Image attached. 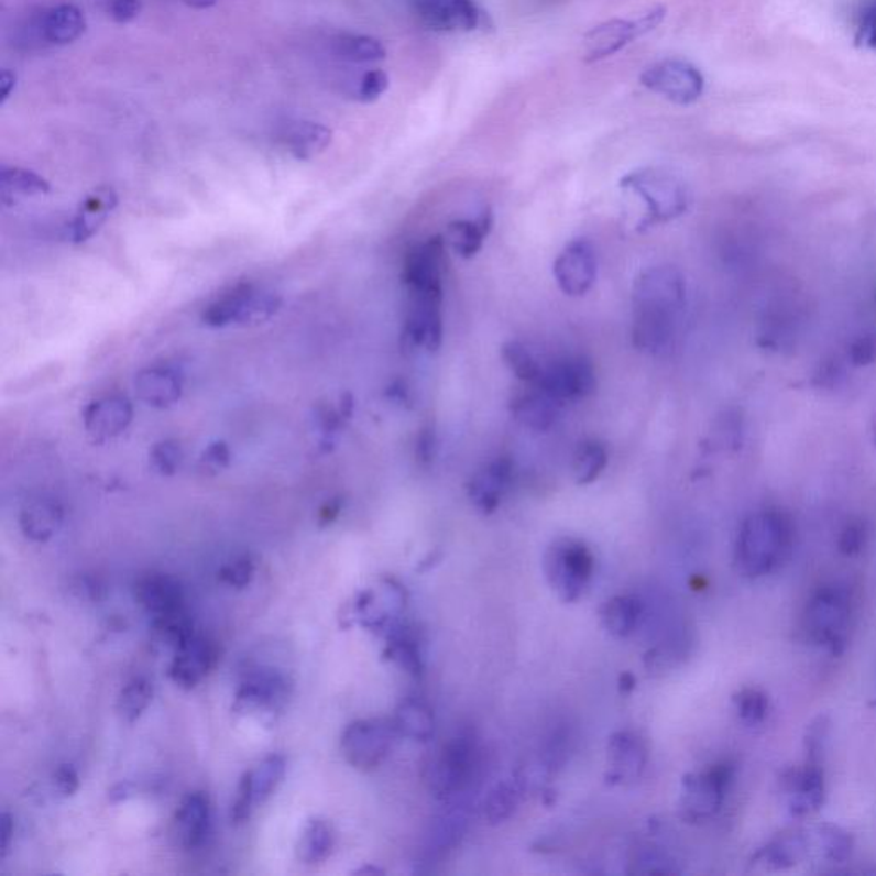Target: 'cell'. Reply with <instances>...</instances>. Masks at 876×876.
<instances>
[{"label":"cell","mask_w":876,"mask_h":876,"mask_svg":"<svg viewBox=\"0 0 876 876\" xmlns=\"http://www.w3.org/2000/svg\"><path fill=\"white\" fill-rule=\"evenodd\" d=\"M252 774V789H254L255 803H264L276 792L286 774V760L283 755L265 757Z\"/></svg>","instance_id":"cell-42"},{"label":"cell","mask_w":876,"mask_h":876,"mask_svg":"<svg viewBox=\"0 0 876 876\" xmlns=\"http://www.w3.org/2000/svg\"><path fill=\"white\" fill-rule=\"evenodd\" d=\"M610 754V773L607 782L628 785L640 779L647 764V749L643 740L631 731L613 734L607 743Z\"/></svg>","instance_id":"cell-21"},{"label":"cell","mask_w":876,"mask_h":876,"mask_svg":"<svg viewBox=\"0 0 876 876\" xmlns=\"http://www.w3.org/2000/svg\"><path fill=\"white\" fill-rule=\"evenodd\" d=\"M435 449H437V440H435L434 430L427 428V430H424V434L419 435L418 444H416L418 458L425 462L431 461V458L435 456Z\"/></svg>","instance_id":"cell-57"},{"label":"cell","mask_w":876,"mask_h":876,"mask_svg":"<svg viewBox=\"0 0 876 876\" xmlns=\"http://www.w3.org/2000/svg\"><path fill=\"white\" fill-rule=\"evenodd\" d=\"M254 560L249 555H240L219 570V581L233 589H245L254 579Z\"/></svg>","instance_id":"cell-46"},{"label":"cell","mask_w":876,"mask_h":876,"mask_svg":"<svg viewBox=\"0 0 876 876\" xmlns=\"http://www.w3.org/2000/svg\"><path fill=\"white\" fill-rule=\"evenodd\" d=\"M730 777L731 769L726 765H715L705 773L685 777L680 800L681 817L688 822H702L715 815L723 804Z\"/></svg>","instance_id":"cell-14"},{"label":"cell","mask_w":876,"mask_h":876,"mask_svg":"<svg viewBox=\"0 0 876 876\" xmlns=\"http://www.w3.org/2000/svg\"><path fill=\"white\" fill-rule=\"evenodd\" d=\"M54 786L58 795L64 796V798L76 795L77 789H79V776H77L73 765H58L57 770L54 773Z\"/></svg>","instance_id":"cell-54"},{"label":"cell","mask_w":876,"mask_h":876,"mask_svg":"<svg viewBox=\"0 0 876 876\" xmlns=\"http://www.w3.org/2000/svg\"><path fill=\"white\" fill-rule=\"evenodd\" d=\"M154 638L163 646L172 647L177 650L185 640H189L194 632V622L184 610L166 613V615L154 616L153 622Z\"/></svg>","instance_id":"cell-40"},{"label":"cell","mask_w":876,"mask_h":876,"mask_svg":"<svg viewBox=\"0 0 876 876\" xmlns=\"http://www.w3.org/2000/svg\"><path fill=\"white\" fill-rule=\"evenodd\" d=\"M331 129L319 122H300L289 129L286 146L296 160L308 162L331 146Z\"/></svg>","instance_id":"cell-35"},{"label":"cell","mask_w":876,"mask_h":876,"mask_svg":"<svg viewBox=\"0 0 876 876\" xmlns=\"http://www.w3.org/2000/svg\"><path fill=\"white\" fill-rule=\"evenodd\" d=\"M396 734L393 721L360 719L342 733V755L354 769L370 773L391 754Z\"/></svg>","instance_id":"cell-8"},{"label":"cell","mask_w":876,"mask_h":876,"mask_svg":"<svg viewBox=\"0 0 876 876\" xmlns=\"http://www.w3.org/2000/svg\"><path fill=\"white\" fill-rule=\"evenodd\" d=\"M153 683L146 678H134L120 690L117 711L125 723H135L150 708L153 700Z\"/></svg>","instance_id":"cell-39"},{"label":"cell","mask_w":876,"mask_h":876,"mask_svg":"<svg viewBox=\"0 0 876 876\" xmlns=\"http://www.w3.org/2000/svg\"><path fill=\"white\" fill-rule=\"evenodd\" d=\"M396 731L415 742H428L434 736V712L418 699H404L393 719Z\"/></svg>","instance_id":"cell-33"},{"label":"cell","mask_w":876,"mask_h":876,"mask_svg":"<svg viewBox=\"0 0 876 876\" xmlns=\"http://www.w3.org/2000/svg\"><path fill=\"white\" fill-rule=\"evenodd\" d=\"M795 782H792V795H795V811L813 810L819 807L822 801V776L817 769H807L803 773L796 774Z\"/></svg>","instance_id":"cell-44"},{"label":"cell","mask_w":876,"mask_h":876,"mask_svg":"<svg viewBox=\"0 0 876 876\" xmlns=\"http://www.w3.org/2000/svg\"><path fill=\"white\" fill-rule=\"evenodd\" d=\"M851 622V596L846 588L825 585L813 594L804 612V631L819 646L839 650L846 643Z\"/></svg>","instance_id":"cell-6"},{"label":"cell","mask_w":876,"mask_h":876,"mask_svg":"<svg viewBox=\"0 0 876 876\" xmlns=\"http://www.w3.org/2000/svg\"><path fill=\"white\" fill-rule=\"evenodd\" d=\"M876 360V336L865 335L854 339L850 347V362L854 366H868Z\"/></svg>","instance_id":"cell-51"},{"label":"cell","mask_w":876,"mask_h":876,"mask_svg":"<svg viewBox=\"0 0 876 876\" xmlns=\"http://www.w3.org/2000/svg\"><path fill=\"white\" fill-rule=\"evenodd\" d=\"M211 823V804L205 792L196 791L185 796L175 811L172 835L182 850H196L208 835Z\"/></svg>","instance_id":"cell-22"},{"label":"cell","mask_w":876,"mask_h":876,"mask_svg":"<svg viewBox=\"0 0 876 876\" xmlns=\"http://www.w3.org/2000/svg\"><path fill=\"white\" fill-rule=\"evenodd\" d=\"M141 0H108L107 11L117 23H131L141 12Z\"/></svg>","instance_id":"cell-53"},{"label":"cell","mask_w":876,"mask_h":876,"mask_svg":"<svg viewBox=\"0 0 876 876\" xmlns=\"http://www.w3.org/2000/svg\"><path fill=\"white\" fill-rule=\"evenodd\" d=\"M388 643L385 649V656L391 661L396 663L404 671L412 672V675H419L424 665H421V654H419L418 646H416L415 638L399 628V625L391 628L387 632Z\"/></svg>","instance_id":"cell-43"},{"label":"cell","mask_w":876,"mask_h":876,"mask_svg":"<svg viewBox=\"0 0 876 876\" xmlns=\"http://www.w3.org/2000/svg\"><path fill=\"white\" fill-rule=\"evenodd\" d=\"M135 393L139 399L153 408H168L182 396V379L175 370L154 366L139 373L135 377Z\"/></svg>","instance_id":"cell-27"},{"label":"cell","mask_w":876,"mask_h":876,"mask_svg":"<svg viewBox=\"0 0 876 876\" xmlns=\"http://www.w3.org/2000/svg\"><path fill=\"white\" fill-rule=\"evenodd\" d=\"M791 527L779 511H764L749 515L740 527L734 561L746 577L769 573L788 550Z\"/></svg>","instance_id":"cell-2"},{"label":"cell","mask_w":876,"mask_h":876,"mask_svg":"<svg viewBox=\"0 0 876 876\" xmlns=\"http://www.w3.org/2000/svg\"><path fill=\"white\" fill-rule=\"evenodd\" d=\"M863 541H865V527L862 524H850L842 533L841 550L847 555L856 554L862 550Z\"/></svg>","instance_id":"cell-55"},{"label":"cell","mask_w":876,"mask_h":876,"mask_svg":"<svg viewBox=\"0 0 876 876\" xmlns=\"http://www.w3.org/2000/svg\"><path fill=\"white\" fill-rule=\"evenodd\" d=\"M514 478L515 466L511 458H495L484 462L468 481L471 504L481 514H493L512 489Z\"/></svg>","instance_id":"cell-19"},{"label":"cell","mask_w":876,"mask_h":876,"mask_svg":"<svg viewBox=\"0 0 876 876\" xmlns=\"http://www.w3.org/2000/svg\"><path fill=\"white\" fill-rule=\"evenodd\" d=\"M135 600L153 616L184 610L180 582L166 573H147L135 582Z\"/></svg>","instance_id":"cell-24"},{"label":"cell","mask_w":876,"mask_h":876,"mask_svg":"<svg viewBox=\"0 0 876 876\" xmlns=\"http://www.w3.org/2000/svg\"><path fill=\"white\" fill-rule=\"evenodd\" d=\"M477 742L468 731H461L435 752L425 767L428 788L440 800H450L471 785L477 769Z\"/></svg>","instance_id":"cell-5"},{"label":"cell","mask_w":876,"mask_h":876,"mask_svg":"<svg viewBox=\"0 0 876 876\" xmlns=\"http://www.w3.org/2000/svg\"><path fill=\"white\" fill-rule=\"evenodd\" d=\"M535 387L550 394L561 404L585 399L596 393V369L584 354H566L543 365L541 377Z\"/></svg>","instance_id":"cell-10"},{"label":"cell","mask_w":876,"mask_h":876,"mask_svg":"<svg viewBox=\"0 0 876 876\" xmlns=\"http://www.w3.org/2000/svg\"><path fill=\"white\" fill-rule=\"evenodd\" d=\"M335 847V831L331 823L322 819L308 820L296 844V856L304 865L316 866L331 856Z\"/></svg>","instance_id":"cell-34"},{"label":"cell","mask_w":876,"mask_h":876,"mask_svg":"<svg viewBox=\"0 0 876 876\" xmlns=\"http://www.w3.org/2000/svg\"><path fill=\"white\" fill-rule=\"evenodd\" d=\"M607 466V450L600 440L588 438L573 452V477L577 484H591L603 474Z\"/></svg>","instance_id":"cell-37"},{"label":"cell","mask_w":876,"mask_h":876,"mask_svg":"<svg viewBox=\"0 0 876 876\" xmlns=\"http://www.w3.org/2000/svg\"><path fill=\"white\" fill-rule=\"evenodd\" d=\"M856 45L876 51V0H868L857 15Z\"/></svg>","instance_id":"cell-49"},{"label":"cell","mask_w":876,"mask_h":876,"mask_svg":"<svg viewBox=\"0 0 876 876\" xmlns=\"http://www.w3.org/2000/svg\"><path fill=\"white\" fill-rule=\"evenodd\" d=\"M339 512H341V502H339V500H331V502H327V504L324 505L319 512L320 526H329V524L335 523Z\"/></svg>","instance_id":"cell-60"},{"label":"cell","mask_w":876,"mask_h":876,"mask_svg":"<svg viewBox=\"0 0 876 876\" xmlns=\"http://www.w3.org/2000/svg\"><path fill=\"white\" fill-rule=\"evenodd\" d=\"M558 288L569 296H582L598 277L596 249L588 239H577L561 250L554 264Z\"/></svg>","instance_id":"cell-17"},{"label":"cell","mask_w":876,"mask_h":876,"mask_svg":"<svg viewBox=\"0 0 876 876\" xmlns=\"http://www.w3.org/2000/svg\"><path fill=\"white\" fill-rule=\"evenodd\" d=\"M117 202H119V197L112 187H98L88 194L67 228L69 239L76 243L91 239L92 234L97 233L101 225L107 221L108 216L112 215Z\"/></svg>","instance_id":"cell-25"},{"label":"cell","mask_w":876,"mask_h":876,"mask_svg":"<svg viewBox=\"0 0 876 876\" xmlns=\"http://www.w3.org/2000/svg\"><path fill=\"white\" fill-rule=\"evenodd\" d=\"M841 366L837 362L823 363L820 366V372L817 373V379L820 381V387H834L841 379Z\"/></svg>","instance_id":"cell-58"},{"label":"cell","mask_w":876,"mask_h":876,"mask_svg":"<svg viewBox=\"0 0 876 876\" xmlns=\"http://www.w3.org/2000/svg\"><path fill=\"white\" fill-rule=\"evenodd\" d=\"M632 307L634 347L647 354H665L677 341L687 307V280L672 265H653L635 280Z\"/></svg>","instance_id":"cell-1"},{"label":"cell","mask_w":876,"mask_h":876,"mask_svg":"<svg viewBox=\"0 0 876 876\" xmlns=\"http://www.w3.org/2000/svg\"><path fill=\"white\" fill-rule=\"evenodd\" d=\"M502 358L515 377L524 384L535 385L541 377L543 363L521 341H508L502 347Z\"/></svg>","instance_id":"cell-41"},{"label":"cell","mask_w":876,"mask_h":876,"mask_svg":"<svg viewBox=\"0 0 876 876\" xmlns=\"http://www.w3.org/2000/svg\"><path fill=\"white\" fill-rule=\"evenodd\" d=\"M86 31L85 12L74 4H58L43 15L42 33L46 42L69 45L81 39Z\"/></svg>","instance_id":"cell-30"},{"label":"cell","mask_w":876,"mask_h":876,"mask_svg":"<svg viewBox=\"0 0 876 876\" xmlns=\"http://www.w3.org/2000/svg\"><path fill=\"white\" fill-rule=\"evenodd\" d=\"M521 796H523V785L519 779L502 780L484 800V819L493 825L511 819L519 807Z\"/></svg>","instance_id":"cell-36"},{"label":"cell","mask_w":876,"mask_h":876,"mask_svg":"<svg viewBox=\"0 0 876 876\" xmlns=\"http://www.w3.org/2000/svg\"><path fill=\"white\" fill-rule=\"evenodd\" d=\"M561 406L563 404L560 401L535 385H529V388L508 401L512 418L533 431L551 430L560 419Z\"/></svg>","instance_id":"cell-23"},{"label":"cell","mask_w":876,"mask_h":876,"mask_svg":"<svg viewBox=\"0 0 876 876\" xmlns=\"http://www.w3.org/2000/svg\"><path fill=\"white\" fill-rule=\"evenodd\" d=\"M254 789H252V774L245 773L240 779L237 796H234L233 804H231L230 820L233 825H242L252 815V810L255 807Z\"/></svg>","instance_id":"cell-47"},{"label":"cell","mask_w":876,"mask_h":876,"mask_svg":"<svg viewBox=\"0 0 876 876\" xmlns=\"http://www.w3.org/2000/svg\"><path fill=\"white\" fill-rule=\"evenodd\" d=\"M623 189L632 190L644 200L647 208L643 228L657 227L680 218L690 208L687 184L668 169L647 166L625 175L620 182Z\"/></svg>","instance_id":"cell-3"},{"label":"cell","mask_w":876,"mask_h":876,"mask_svg":"<svg viewBox=\"0 0 876 876\" xmlns=\"http://www.w3.org/2000/svg\"><path fill=\"white\" fill-rule=\"evenodd\" d=\"M596 560L581 539L558 538L548 546L543 561L546 581L563 603L584 596L594 577Z\"/></svg>","instance_id":"cell-4"},{"label":"cell","mask_w":876,"mask_h":876,"mask_svg":"<svg viewBox=\"0 0 876 876\" xmlns=\"http://www.w3.org/2000/svg\"><path fill=\"white\" fill-rule=\"evenodd\" d=\"M51 184L42 175L18 166H4L0 172V194L4 205H15L28 197L45 196Z\"/></svg>","instance_id":"cell-32"},{"label":"cell","mask_w":876,"mask_h":876,"mask_svg":"<svg viewBox=\"0 0 876 876\" xmlns=\"http://www.w3.org/2000/svg\"><path fill=\"white\" fill-rule=\"evenodd\" d=\"M419 23L440 33L473 31L483 21V11L474 0H413Z\"/></svg>","instance_id":"cell-18"},{"label":"cell","mask_w":876,"mask_h":876,"mask_svg":"<svg viewBox=\"0 0 876 876\" xmlns=\"http://www.w3.org/2000/svg\"><path fill=\"white\" fill-rule=\"evenodd\" d=\"M404 339L413 348L437 351L444 338V292L408 293Z\"/></svg>","instance_id":"cell-13"},{"label":"cell","mask_w":876,"mask_h":876,"mask_svg":"<svg viewBox=\"0 0 876 876\" xmlns=\"http://www.w3.org/2000/svg\"><path fill=\"white\" fill-rule=\"evenodd\" d=\"M640 83L672 103L688 107L700 100L705 89V79L693 64L678 58L656 62L640 74Z\"/></svg>","instance_id":"cell-11"},{"label":"cell","mask_w":876,"mask_h":876,"mask_svg":"<svg viewBox=\"0 0 876 876\" xmlns=\"http://www.w3.org/2000/svg\"><path fill=\"white\" fill-rule=\"evenodd\" d=\"M64 521L61 504L52 499L31 500L20 515L23 535L31 541L45 543L54 538Z\"/></svg>","instance_id":"cell-29"},{"label":"cell","mask_w":876,"mask_h":876,"mask_svg":"<svg viewBox=\"0 0 876 876\" xmlns=\"http://www.w3.org/2000/svg\"><path fill=\"white\" fill-rule=\"evenodd\" d=\"M335 54L341 61L353 64H372L387 57V51L381 40L366 35H342L335 40Z\"/></svg>","instance_id":"cell-38"},{"label":"cell","mask_w":876,"mask_h":876,"mask_svg":"<svg viewBox=\"0 0 876 876\" xmlns=\"http://www.w3.org/2000/svg\"><path fill=\"white\" fill-rule=\"evenodd\" d=\"M643 615V603L634 596H615L601 607L604 631L616 638H627L634 634Z\"/></svg>","instance_id":"cell-31"},{"label":"cell","mask_w":876,"mask_h":876,"mask_svg":"<svg viewBox=\"0 0 876 876\" xmlns=\"http://www.w3.org/2000/svg\"><path fill=\"white\" fill-rule=\"evenodd\" d=\"M15 83H18V77L12 70L4 69L0 73V105H4L9 100L15 89Z\"/></svg>","instance_id":"cell-59"},{"label":"cell","mask_w":876,"mask_h":876,"mask_svg":"<svg viewBox=\"0 0 876 876\" xmlns=\"http://www.w3.org/2000/svg\"><path fill=\"white\" fill-rule=\"evenodd\" d=\"M406 607V591L393 579H384L377 588L365 589L354 601L353 615L363 627L370 631H385L396 627V620Z\"/></svg>","instance_id":"cell-15"},{"label":"cell","mask_w":876,"mask_h":876,"mask_svg":"<svg viewBox=\"0 0 876 876\" xmlns=\"http://www.w3.org/2000/svg\"><path fill=\"white\" fill-rule=\"evenodd\" d=\"M388 85H391V81H388V76L385 70H366V73H363L360 79H358L354 97H357L358 101H362V103H372V101H377L379 98L387 91Z\"/></svg>","instance_id":"cell-48"},{"label":"cell","mask_w":876,"mask_h":876,"mask_svg":"<svg viewBox=\"0 0 876 876\" xmlns=\"http://www.w3.org/2000/svg\"><path fill=\"white\" fill-rule=\"evenodd\" d=\"M85 427L97 438L122 434L132 421V404L128 397L107 396L92 401L85 409Z\"/></svg>","instance_id":"cell-26"},{"label":"cell","mask_w":876,"mask_h":876,"mask_svg":"<svg viewBox=\"0 0 876 876\" xmlns=\"http://www.w3.org/2000/svg\"><path fill=\"white\" fill-rule=\"evenodd\" d=\"M12 837H14V819L6 811L0 817V859H6L8 856Z\"/></svg>","instance_id":"cell-56"},{"label":"cell","mask_w":876,"mask_h":876,"mask_svg":"<svg viewBox=\"0 0 876 876\" xmlns=\"http://www.w3.org/2000/svg\"><path fill=\"white\" fill-rule=\"evenodd\" d=\"M358 875H362V873H382L381 869H373V868H363L358 869Z\"/></svg>","instance_id":"cell-62"},{"label":"cell","mask_w":876,"mask_h":876,"mask_svg":"<svg viewBox=\"0 0 876 876\" xmlns=\"http://www.w3.org/2000/svg\"><path fill=\"white\" fill-rule=\"evenodd\" d=\"M182 459H184V452H182L180 444L174 442V440H163L151 450V466L156 473L163 474V477H172L177 473Z\"/></svg>","instance_id":"cell-45"},{"label":"cell","mask_w":876,"mask_h":876,"mask_svg":"<svg viewBox=\"0 0 876 876\" xmlns=\"http://www.w3.org/2000/svg\"><path fill=\"white\" fill-rule=\"evenodd\" d=\"M280 305L276 293L259 292L249 283H240L206 308L202 322L209 327L261 324L271 319Z\"/></svg>","instance_id":"cell-7"},{"label":"cell","mask_w":876,"mask_h":876,"mask_svg":"<svg viewBox=\"0 0 876 876\" xmlns=\"http://www.w3.org/2000/svg\"><path fill=\"white\" fill-rule=\"evenodd\" d=\"M447 243L444 237H431L409 250L404 261L403 281L408 293L444 292Z\"/></svg>","instance_id":"cell-16"},{"label":"cell","mask_w":876,"mask_h":876,"mask_svg":"<svg viewBox=\"0 0 876 876\" xmlns=\"http://www.w3.org/2000/svg\"><path fill=\"white\" fill-rule=\"evenodd\" d=\"M736 708H738L740 715L746 723H760L762 719L767 714V700L757 690H746V692L740 693L738 699H736Z\"/></svg>","instance_id":"cell-50"},{"label":"cell","mask_w":876,"mask_h":876,"mask_svg":"<svg viewBox=\"0 0 876 876\" xmlns=\"http://www.w3.org/2000/svg\"><path fill=\"white\" fill-rule=\"evenodd\" d=\"M289 699V681L276 669L249 672L234 696L233 711L254 718H276Z\"/></svg>","instance_id":"cell-12"},{"label":"cell","mask_w":876,"mask_h":876,"mask_svg":"<svg viewBox=\"0 0 876 876\" xmlns=\"http://www.w3.org/2000/svg\"><path fill=\"white\" fill-rule=\"evenodd\" d=\"M230 458L231 453L227 444L215 442L200 456V466H202V469L208 471V473H219V471H223V469L230 464Z\"/></svg>","instance_id":"cell-52"},{"label":"cell","mask_w":876,"mask_h":876,"mask_svg":"<svg viewBox=\"0 0 876 876\" xmlns=\"http://www.w3.org/2000/svg\"><path fill=\"white\" fill-rule=\"evenodd\" d=\"M665 6L656 8L640 15L638 20H610L598 26L591 28L585 33V55L584 61L600 62L604 58L618 54L625 46L631 45L635 40L643 39L644 35L656 30L665 21Z\"/></svg>","instance_id":"cell-9"},{"label":"cell","mask_w":876,"mask_h":876,"mask_svg":"<svg viewBox=\"0 0 876 876\" xmlns=\"http://www.w3.org/2000/svg\"><path fill=\"white\" fill-rule=\"evenodd\" d=\"M492 228V211L483 209L477 218L456 219L449 223L444 239L453 254H458L462 259H471L480 252Z\"/></svg>","instance_id":"cell-28"},{"label":"cell","mask_w":876,"mask_h":876,"mask_svg":"<svg viewBox=\"0 0 876 876\" xmlns=\"http://www.w3.org/2000/svg\"><path fill=\"white\" fill-rule=\"evenodd\" d=\"M216 661L215 646L208 638L194 634L185 640L169 663L168 677L177 687L193 690L208 677Z\"/></svg>","instance_id":"cell-20"},{"label":"cell","mask_w":876,"mask_h":876,"mask_svg":"<svg viewBox=\"0 0 876 876\" xmlns=\"http://www.w3.org/2000/svg\"><path fill=\"white\" fill-rule=\"evenodd\" d=\"M185 4L194 9H209L218 2V0H184Z\"/></svg>","instance_id":"cell-61"}]
</instances>
